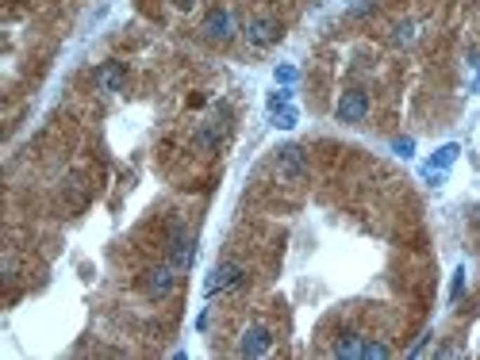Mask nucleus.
Returning <instances> with one entry per match:
<instances>
[{"instance_id": "1", "label": "nucleus", "mask_w": 480, "mask_h": 360, "mask_svg": "<svg viewBox=\"0 0 480 360\" xmlns=\"http://www.w3.org/2000/svg\"><path fill=\"white\" fill-rule=\"evenodd\" d=\"M281 35H284V27L273 15H254V20L246 23V43L250 46H273V43H281Z\"/></svg>"}, {"instance_id": "2", "label": "nucleus", "mask_w": 480, "mask_h": 360, "mask_svg": "<svg viewBox=\"0 0 480 360\" xmlns=\"http://www.w3.org/2000/svg\"><path fill=\"white\" fill-rule=\"evenodd\" d=\"M242 268L234 265V261H223V265H215L211 268V276H208V284H204V291L208 296H219V291H231V288H242Z\"/></svg>"}, {"instance_id": "3", "label": "nucleus", "mask_w": 480, "mask_h": 360, "mask_svg": "<svg viewBox=\"0 0 480 360\" xmlns=\"http://www.w3.org/2000/svg\"><path fill=\"white\" fill-rule=\"evenodd\" d=\"M338 123H361L369 116V96L361 92V88H349V92L338 96V108H335Z\"/></svg>"}, {"instance_id": "4", "label": "nucleus", "mask_w": 480, "mask_h": 360, "mask_svg": "<svg viewBox=\"0 0 480 360\" xmlns=\"http://www.w3.org/2000/svg\"><path fill=\"white\" fill-rule=\"evenodd\" d=\"M276 173L284 180H304L307 176V153L300 146H284L276 150Z\"/></svg>"}, {"instance_id": "5", "label": "nucleus", "mask_w": 480, "mask_h": 360, "mask_svg": "<svg viewBox=\"0 0 480 360\" xmlns=\"http://www.w3.org/2000/svg\"><path fill=\"white\" fill-rule=\"evenodd\" d=\"M169 265H173L177 272L192 265V234L185 230V226H173V234H169Z\"/></svg>"}, {"instance_id": "6", "label": "nucleus", "mask_w": 480, "mask_h": 360, "mask_svg": "<svg viewBox=\"0 0 480 360\" xmlns=\"http://www.w3.org/2000/svg\"><path fill=\"white\" fill-rule=\"evenodd\" d=\"M204 35L211 43H227V39L234 35V15L227 12V8H211L208 20H204Z\"/></svg>"}, {"instance_id": "7", "label": "nucleus", "mask_w": 480, "mask_h": 360, "mask_svg": "<svg viewBox=\"0 0 480 360\" xmlns=\"http://www.w3.org/2000/svg\"><path fill=\"white\" fill-rule=\"evenodd\" d=\"M269 349H273V333L265 330V326H250V330L242 333V341H239L242 356H265Z\"/></svg>"}, {"instance_id": "8", "label": "nucleus", "mask_w": 480, "mask_h": 360, "mask_svg": "<svg viewBox=\"0 0 480 360\" xmlns=\"http://www.w3.org/2000/svg\"><path fill=\"white\" fill-rule=\"evenodd\" d=\"M177 268L173 265H161V268H154V272H146V296L150 299H166L169 291L177 288Z\"/></svg>"}, {"instance_id": "9", "label": "nucleus", "mask_w": 480, "mask_h": 360, "mask_svg": "<svg viewBox=\"0 0 480 360\" xmlns=\"http://www.w3.org/2000/svg\"><path fill=\"white\" fill-rule=\"evenodd\" d=\"M223 119H227V108L219 111V119H208L204 127L196 130V146H200V150H208V153L219 150V142H223V134H227V123Z\"/></svg>"}, {"instance_id": "10", "label": "nucleus", "mask_w": 480, "mask_h": 360, "mask_svg": "<svg viewBox=\"0 0 480 360\" xmlns=\"http://www.w3.org/2000/svg\"><path fill=\"white\" fill-rule=\"evenodd\" d=\"M124 81H127V69L119 62H108L96 69V88L100 92H124Z\"/></svg>"}, {"instance_id": "11", "label": "nucleus", "mask_w": 480, "mask_h": 360, "mask_svg": "<svg viewBox=\"0 0 480 360\" xmlns=\"http://www.w3.org/2000/svg\"><path fill=\"white\" fill-rule=\"evenodd\" d=\"M361 353H365V338H361V333H346V338L335 345V356H342V360H357Z\"/></svg>"}, {"instance_id": "12", "label": "nucleus", "mask_w": 480, "mask_h": 360, "mask_svg": "<svg viewBox=\"0 0 480 360\" xmlns=\"http://www.w3.org/2000/svg\"><path fill=\"white\" fill-rule=\"evenodd\" d=\"M458 153H461V150H458V146H453V142H450V146H442V150L434 153V161H430L427 169H434V173H446V169H450L453 161H458Z\"/></svg>"}, {"instance_id": "13", "label": "nucleus", "mask_w": 480, "mask_h": 360, "mask_svg": "<svg viewBox=\"0 0 480 360\" xmlns=\"http://www.w3.org/2000/svg\"><path fill=\"white\" fill-rule=\"evenodd\" d=\"M273 127L292 130V127H296V108H281V111H273Z\"/></svg>"}, {"instance_id": "14", "label": "nucleus", "mask_w": 480, "mask_h": 360, "mask_svg": "<svg viewBox=\"0 0 480 360\" xmlns=\"http://www.w3.org/2000/svg\"><path fill=\"white\" fill-rule=\"evenodd\" d=\"M365 360H385L388 356V345H380V341H365Z\"/></svg>"}, {"instance_id": "15", "label": "nucleus", "mask_w": 480, "mask_h": 360, "mask_svg": "<svg viewBox=\"0 0 480 360\" xmlns=\"http://www.w3.org/2000/svg\"><path fill=\"white\" fill-rule=\"evenodd\" d=\"M288 100H292V92H284V88H281V92H273V96H269V111L288 108Z\"/></svg>"}, {"instance_id": "16", "label": "nucleus", "mask_w": 480, "mask_h": 360, "mask_svg": "<svg viewBox=\"0 0 480 360\" xmlns=\"http://www.w3.org/2000/svg\"><path fill=\"white\" fill-rule=\"evenodd\" d=\"M392 150H396V153H400V158H411V150H415V142H411V138H396V142H392Z\"/></svg>"}, {"instance_id": "17", "label": "nucleus", "mask_w": 480, "mask_h": 360, "mask_svg": "<svg viewBox=\"0 0 480 360\" xmlns=\"http://www.w3.org/2000/svg\"><path fill=\"white\" fill-rule=\"evenodd\" d=\"M276 81H281V85H292V81H296V69H292V65H276Z\"/></svg>"}, {"instance_id": "18", "label": "nucleus", "mask_w": 480, "mask_h": 360, "mask_svg": "<svg viewBox=\"0 0 480 360\" xmlns=\"http://www.w3.org/2000/svg\"><path fill=\"white\" fill-rule=\"evenodd\" d=\"M461 291H465V268H458V272H453V288H450V296L458 299Z\"/></svg>"}, {"instance_id": "19", "label": "nucleus", "mask_w": 480, "mask_h": 360, "mask_svg": "<svg viewBox=\"0 0 480 360\" xmlns=\"http://www.w3.org/2000/svg\"><path fill=\"white\" fill-rule=\"evenodd\" d=\"M411 35H415L411 23H400V27H396V43H411Z\"/></svg>"}, {"instance_id": "20", "label": "nucleus", "mask_w": 480, "mask_h": 360, "mask_svg": "<svg viewBox=\"0 0 480 360\" xmlns=\"http://www.w3.org/2000/svg\"><path fill=\"white\" fill-rule=\"evenodd\" d=\"M0 272H4V280H12V272H15V261H12V257H4V261H0Z\"/></svg>"}, {"instance_id": "21", "label": "nucleus", "mask_w": 480, "mask_h": 360, "mask_svg": "<svg viewBox=\"0 0 480 360\" xmlns=\"http://www.w3.org/2000/svg\"><path fill=\"white\" fill-rule=\"evenodd\" d=\"M173 4L181 8V12H189V8H192V0H173Z\"/></svg>"}, {"instance_id": "22", "label": "nucleus", "mask_w": 480, "mask_h": 360, "mask_svg": "<svg viewBox=\"0 0 480 360\" xmlns=\"http://www.w3.org/2000/svg\"><path fill=\"white\" fill-rule=\"evenodd\" d=\"M473 88H476V92H480V77H476V85H473Z\"/></svg>"}]
</instances>
